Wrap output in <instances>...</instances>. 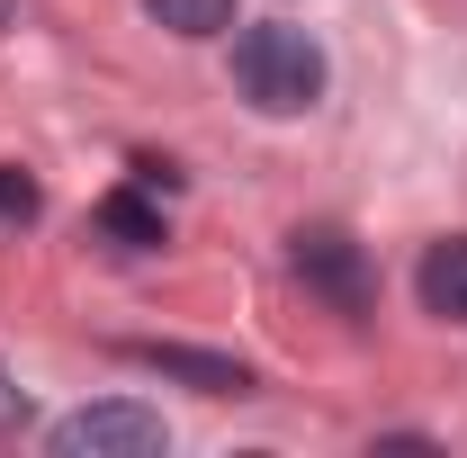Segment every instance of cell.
Returning <instances> with one entry per match:
<instances>
[{"instance_id": "cell-3", "label": "cell", "mask_w": 467, "mask_h": 458, "mask_svg": "<svg viewBox=\"0 0 467 458\" xmlns=\"http://www.w3.org/2000/svg\"><path fill=\"white\" fill-rule=\"evenodd\" d=\"M288 261H296V279L315 287L333 315H368V306H378L368 252H359L342 225H296V234H288Z\"/></svg>"}, {"instance_id": "cell-4", "label": "cell", "mask_w": 467, "mask_h": 458, "mask_svg": "<svg viewBox=\"0 0 467 458\" xmlns=\"http://www.w3.org/2000/svg\"><path fill=\"white\" fill-rule=\"evenodd\" d=\"M135 369H153V378H180V387H198V396H252V369L225 359V350H189V342H126Z\"/></svg>"}, {"instance_id": "cell-9", "label": "cell", "mask_w": 467, "mask_h": 458, "mask_svg": "<svg viewBox=\"0 0 467 458\" xmlns=\"http://www.w3.org/2000/svg\"><path fill=\"white\" fill-rule=\"evenodd\" d=\"M18 422H27V396H18V387L0 378V432H18Z\"/></svg>"}, {"instance_id": "cell-2", "label": "cell", "mask_w": 467, "mask_h": 458, "mask_svg": "<svg viewBox=\"0 0 467 458\" xmlns=\"http://www.w3.org/2000/svg\"><path fill=\"white\" fill-rule=\"evenodd\" d=\"M46 441H55V458H162V450H171L162 413H153V404H126V396L63 413Z\"/></svg>"}, {"instance_id": "cell-5", "label": "cell", "mask_w": 467, "mask_h": 458, "mask_svg": "<svg viewBox=\"0 0 467 458\" xmlns=\"http://www.w3.org/2000/svg\"><path fill=\"white\" fill-rule=\"evenodd\" d=\"M90 234H99L109 252H153V243H162V207H153L144 189H109V198L90 207Z\"/></svg>"}, {"instance_id": "cell-6", "label": "cell", "mask_w": 467, "mask_h": 458, "mask_svg": "<svg viewBox=\"0 0 467 458\" xmlns=\"http://www.w3.org/2000/svg\"><path fill=\"white\" fill-rule=\"evenodd\" d=\"M413 297H422L431 315L467 324V234H450V243H431V252H422V270H413Z\"/></svg>"}, {"instance_id": "cell-8", "label": "cell", "mask_w": 467, "mask_h": 458, "mask_svg": "<svg viewBox=\"0 0 467 458\" xmlns=\"http://www.w3.org/2000/svg\"><path fill=\"white\" fill-rule=\"evenodd\" d=\"M27 216H36V180L18 162H0V225H27Z\"/></svg>"}, {"instance_id": "cell-1", "label": "cell", "mask_w": 467, "mask_h": 458, "mask_svg": "<svg viewBox=\"0 0 467 458\" xmlns=\"http://www.w3.org/2000/svg\"><path fill=\"white\" fill-rule=\"evenodd\" d=\"M234 90L261 117H306L324 99V46L288 18H261V27L234 36Z\"/></svg>"}, {"instance_id": "cell-7", "label": "cell", "mask_w": 467, "mask_h": 458, "mask_svg": "<svg viewBox=\"0 0 467 458\" xmlns=\"http://www.w3.org/2000/svg\"><path fill=\"white\" fill-rule=\"evenodd\" d=\"M153 9V27H171V36H216L234 18V0H144Z\"/></svg>"}]
</instances>
